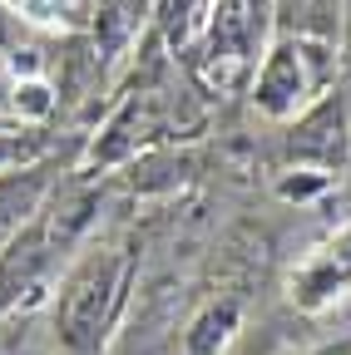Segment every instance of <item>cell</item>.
<instances>
[{"instance_id":"1","label":"cell","mask_w":351,"mask_h":355,"mask_svg":"<svg viewBox=\"0 0 351 355\" xmlns=\"http://www.w3.org/2000/svg\"><path fill=\"white\" fill-rule=\"evenodd\" d=\"M129 282H134V257L124 247H90L70 266L55 301V336L70 355H95L109 340Z\"/></svg>"},{"instance_id":"2","label":"cell","mask_w":351,"mask_h":355,"mask_svg":"<svg viewBox=\"0 0 351 355\" xmlns=\"http://www.w3.org/2000/svg\"><path fill=\"white\" fill-rule=\"evenodd\" d=\"M327 79L322 50H312L307 40H277L257 64L252 79V104L268 119H297L317 104V89Z\"/></svg>"},{"instance_id":"3","label":"cell","mask_w":351,"mask_h":355,"mask_svg":"<svg viewBox=\"0 0 351 355\" xmlns=\"http://www.w3.org/2000/svg\"><path fill=\"white\" fill-rule=\"evenodd\" d=\"M272 0H213L208 15V64H223V79L257 64L262 35H268Z\"/></svg>"},{"instance_id":"4","label":"cell","mask_w":351,"mask_h":355,"mask_svg":"<svg viewBox=\"0 0 351 355\" xmlns=\"http://www.w3.org/2000/svg\"><path fill=\"white\" fill-rule=\"evenodd\" d=\"M341 153H346V104H341V94H327L307 114H297V123L287 133V158L312 163V173L332 178Z\"/></svg>"},{"instance_id":"5","label":"cell","mask_w":351,"mask_h":355,"mask_svg":"<svg viewBox=\"0 0 351 355\" xmlns=\"http://www.w3.org/2000/svg\"><path fill=\"white\" fill-rule=\"evenodd\" d=\"M346 286H351V227H346L332 247H322V252L292 277V301H297L302 311H322V306L336 301Z\"/></svg>"},{"instance_id":"6","label":"cell","mask_w":351,"mask_h":355,"mask_svg":"<svg viewBox=\"0 0 351 355\" xmlns=\"http://www.w3.org/2000/svg\"><path fill=\"white\" fill-rule=\"evenodd\" d=\"M50 188V178L45 168H25V173H10V178H0V247H6L25 222L40 212V198H45Z\"/></svg>"},{"instance_id":"7","label":"cell","mask_w":351,"mask_h":355,"mask_svg":"<svg viewBox=\"0 0 351 355\" xmlns=\"http://www.w3.org/2000/svg\"><path fill=\"white\" fill-rule=\"evenodd\" d=\"M149 15V0H99L95 10V50L99 60H119L139 40V25Z\"/></svg>"},{"instance_id":"8","label":"cell","mask_w":351,"mask_h":355,"mask_svg":"<svg viewBox=\"0 0 351 355\" xmlns=\"http://www.w3.org/2000/svg\"><path fill=\"white\" fill-rule=\"evenodd\" d=\"M154 123H149V99H129L114 119H109V128H104V139L95 144V153H90V163L99 168V163H119V158H129L139 144H144V133H149Z\"/></svg>"},{"instance_id":"9","label":"cell","mask_w":351,"mask_h":355,"mask_svg":"<svg viewBox=\"0 0 351 355\" xmlns=\"http://www.w3.org/2000/svg\"><path fill=\"white\" fill-rule=\"evenodd\" d=\"M233 331H238V301H213L203 316L188 326L183 345H188V355H218Z\"/></svg>"},{"instance_id":"10","label":"cell","mask_w":351,"mask_h":355,"mask_svg":"<svg viewBox=\"0 0 351 355\" xmlns=\"http://www.w3.org/2000/svg\"><path fill=\"white\" fill-rule=\"evenodd\" d=\"M15 109H25V114H45V109H50V89L40 84V79L15 84Z\"/></svg>"},{"instance_id":"11","label":"cell","mask_w":351,"mask_h":355,"mask_svg":"<svg viewBox=\"0 0 351 355\" xmlns=\"http://www.w3.org/2000/svg\"><path fill=\"white\" fill-rule=\"evenodd\" d=\"M327 183H332L327 173H312V178H282L277 193H282V198H312V193H322Z\"/></svg>"},{"instance_id":"12","label":"cell","mask_w":351,"mask_h":355,"mask_svg":"<svg viewBox=\"0 0 351 355\" xmlns=\"http://www.w3.org/2000/svg\"><path fill=\"white\" fill-rule=\"evenodd\" d=\"M6 6H15V10H20V6H25V0H6Z\"/></svg>"},{"instance_id":"13","label":"cell","mask_w":351,"mask_h":355,"mask_svg":"<svg viewBox=\"0 0 351 355\" xmlns=\"http://www.w3.org/2000/svg\"><path fill=\"white\" fill-rule=\"evenodd\" d=\"M346 212H351V193H346Z\"/></svg>"},{"instance_id":"14","label":"cell","mask_w":351,"mask_h":355,"mask_svg":"<svg viewBox=\"0 0 351 355\" xmlns=\"http://www.w3.org/2000/svg\"><path fill=\"white\" fill-rule=\"evenodd\" d=\"M341 355H346V350H341Z\"/></svg>"}]
</instances>
